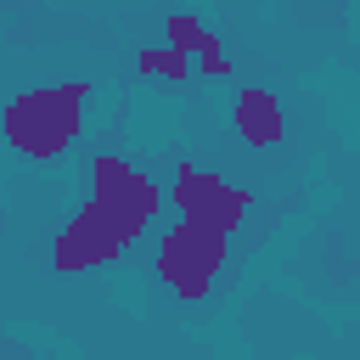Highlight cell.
Listing matches in <instances>:
<instances>
[{"mask_svg":"<svg viewBox=\"0 0 360 360\" xmlns=\"http://www.w3.org/2000/svg\"><path fill=\"white\" fill-rule=\"evenodd\" d=\"M135 73L141 79H163V84H186L191 79V51H180V45H141L135 51Z\"/></svg>","mask_w":360,"mask_h":360,"instance_id":"cell-7","label":"cell"},{"mask_svg":"<svg viewBox=\"0 0 360 360\" xmlns=\"http://www.w3.org/2000/svg\"><path fill=\"white\" fill-rule=\"evenodd\" d=\"M219 264H225V236H219V231H208V225H197V219L169 225V231H163V242H158V281H163L169 292L191 298V304H197V298H208V287H214Z\"/></svg>","mask_w":360,"mask_h":360,"instance_id":"cell-2","label":"cell"},{"mask_svg":"<svg viewBox=\"0 0 360 360\" xmlns=\"http://www.w3.org/2000/svg\"><path fill=\"white\" fill-rule=\"evenodd\" d=\"M84 90L90 84H51V90H22L6 101L0 112V141L34 163L62 158L79 135V112H84Z\"/></svg>","mask_w":360,"mask_h":360,"instance_id":"cell-1","label":"cell"},{"mask_svg":"<svg viewBox=\"0 0 360 360\" xmlns=\"http://www.w3.org/2000/svg\"><path fill=\"white\" fill-rule=\"evenodd\" d=\"M90 197L118 219V231L135 242L152 219H158V208H163V186L152 180V174H141L135 163H124V158H96L90 163Z\"/></svg>","mask_w":360,"mask_h":360,"instance_id":"cell-3","label":"cell"},{"mask_svg":"<svg viewBox=\"0 0 360 360\" xmlns=\"http://www.w3.org/2000/svg\"><path fill=\"white\" fill-rule=\"evenodd\" d=\"M202 34H208V28H202L191 11H169V22H163V39H169V45H180V51H197V45H202Z\"/></svg>","mask_w":360,"mask_h":360,"instance_id":"cell-9","label":"cell"},{"mask_svg":"<svg viewBox=\"0 0 360 360\" xmlns=\"http://www.w3.org/2000/svg\"><path fill=\"white\" fill-rule=\"evenodd\" d=\"M124 248H129V236H124V231H118V219L90 197V202L62 225V236H56L51 259H56V270H96V264H112Z\"/></svg>","mask_w":360,"mask_h":360,"instance_id":"cell-5","label":"cell"},{"mask_svg":"<svg viewBox=\"0 0 360 360\" xmlns=\"http://www.w3.org/2000/svg\"><path fill=\"white\" fill-rule=\"evenodd\" d=\"M236 135L253 146V152H264V146H276V141H287V112H281V101H276V90H242L236 96Z\"/></svg>","mask_w":360,"mask_h":360,"instance_id":"cell-6","label":"cell"},{"mask_svg":"<svg viewBox=\"0 0 360 360\" xmlns=\"http://www.w3.org/2000/svg\"><path fill=\"white\" fill-rule=\"evenodd\" d=\"M191 73H202V79H225L231 73V51H225L219 34H202V45L191 51Z\"/></svg>","mask_w":360,"mask_h":360,"instance_id":"cell-8","label":"cell"},{"mask_svg":"<svg viewBox=\"0 0 360 360\" xmlns=\"http://www.w3.org/2000/svg\"><path fill=\"white\" fill-rule=\"evenodd\" d=\"M163 197L180 208V219H197V225H208V231H219V236H231V231L248 219V208H253V197H248L242 186H225V180L208 174V169H180Z\"/></svg>","mask_w":360,"mask_h":360,"instance_id":"cell-4","label":"cell"}]
</instances>
